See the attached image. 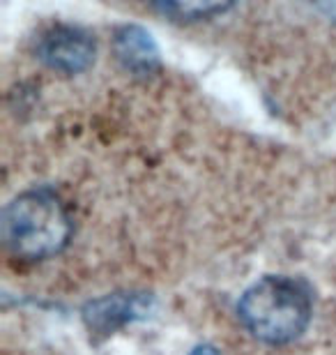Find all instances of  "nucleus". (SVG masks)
Returning <instances> with one entry per match:
<instances>
[{
	"label": "nucleus",
	"instance_id": "1",
	"mask_svg": "<svg viewBox=\"0 0 336 355\" xmlns=\"http://www.w3.org/2000/svg\"><path fill=\"white\" fill-rule=\"evenodd\" d=\"M313 316L311 288L295 277L267 275L238 300V318L254 339L283 346L306 332Z\"/></svg>",
	"mask_w": 336,
	"mask_h": 355
},
{
	"label": "nucleus",
	"instance_id": "2",
	"mask_svg": "<svg viewBox=\"0 0 336 355\" xmlns=\"http://www.w3.org/2000/svg\"><path fill=\"white\" fill-rule=\"evenodd\" d=\"M74 233L67 205L51 189L14 196L0 215V238L19 261H44L60 254Z\"/></svg>",
	"mask_w": 336,
	"mask_h": 355
},
{
	"label": "nucleus",
	"instance_id": "3",
	"mask_svg": "<svg viewBox=\"0 0 336 355\" xmlns=\"http://www.w3.org/2000/svg\"><path fill=\"white\" fill-rule=\"evenodd\" d=\"M35 53L48 69L74 76L95 65L97 42L85 28L60 24L39 35Z\"/></svg>",
	"mask_w": 336,
	"mask_h": 355
},
{
	"label": "nucleus",
	"instance_id": "4",
	"mask_svg": "<svg viewBox=\"0 0 336 355\" xmlns=\"http://www.w3.org/2000/svg\"><path fill=\"white\" fill-rule=\"evenodd\" d=\"M113 53L120 65L132 74H150L161 65L157 40L136 24L120 26L113 33Z\"/></svg>",
	"mask_w": 336,
	"mask_h": 355
},
{
	"label": "nucleus",
	"instance_id": "5",
	"mask_svg": "<svg viewBox=\"0 0 336 355\" xmlns=\"http://www.w3.org/2000/svg\"><path fill=\"white\" fill-rule=\"evenodd\" d=\"M145 304H148L145 295L116 293V295L90 302L83 311V318L92 330L109 332L116 328V325H123L127 321L139 318L143 314V309H145Z\"/></svg>",
	"mask_w": 336,
	"mask_h": 355
},
{
	"label": "nucleus",
	"instance_id": "6",
	"mask_svg": "<svg viewBox=\"0 0 336 355\" xmlns=\"http://www.w3.org/2000/svg\"><path fill=\"white\" fill-rule=\"evenodd\" d=\"M238 3V0H159V5L168 14L184 21H198L210 19L217 14H224L226 10Z\"/></svg>",
	"mask_w": 336,
	"mask_h": 355
},
{
	"label": "nucleus",
	"instance_id": "7",
	"mask_svg": "<svg viewBox=\"0 0 336 355\" xmlns=\"http://www.w3.org/2000/svg\"><path fill=\"white\" fill-rule=\"evenodd\" d=\"M189 355H221L214 346H210V344H201V346H196L194 351H191Z\"/></svg>",
	"mask_w": 336,
	"mask_h": 355
}]
</instances>
